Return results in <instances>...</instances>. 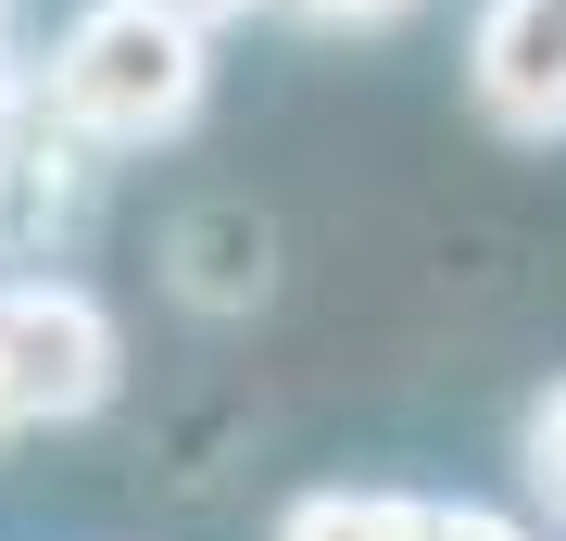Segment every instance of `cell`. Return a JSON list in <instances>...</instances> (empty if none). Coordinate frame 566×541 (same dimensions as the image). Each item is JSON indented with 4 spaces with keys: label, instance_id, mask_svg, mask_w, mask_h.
Returning a JSON list of instances; mask_svg holds the SVG:
<instances>
[{
    "label": "cell",
    "instance_id": "1",
    "mask_svg": "<svg viewBox=\"0 0 566 541\" xmlns=\"http://www.w3.org/2000/svg\"><path fill=\"white\" fill-rule=\"evenodd\" d=\"M214 89V39L151 0H88L76 25L51 39V114L76 126L88 152H151L202 114Z\"/></svg>",
    "mask_w": 566,
    "mask_h": 541
},
{
    "label": "cell",
    "instance_id": "2",
    "mask_svg": "<svg viewBox=\"0 0 566 541\" xmlns=\"http://www.w3.org/2000/svg\"><path fill=\"white\" fill-rule=\"evenodd\" d=\"M126 378L102 290L76 278H0V428H76Z\"/></svg>",
    "mask_w": 566,
    "mask_h": 541
},
{
    "label": "cell",
    "instance_id": "3",
    "mask_svg": "<svg viewBox=\"0 0 566 541\" xmlns=\"http://www.w3.org/2000/svg\"><path fill=\"white\" fill-rule=\"evenodd\" d=\"M465 89L504 139H566V0H479Z\"/></svg>",
    "mask_w": 566,
    "mask_h": 541
},
{
    "label": "cell",
    "instance_id": "4",
    "mask_svg": "<svg viewBox=\"0 0 566 541\" xmlns=\"http://www.w3.org/2000/svg\"><path fill=\"white\" fill-rule=\"evenodd\" d=\"M277 541H416V491H303Z\"/></svg>",
    "mask_w": 566,
    "mask_h": 541
},
{
    "label": "cell",
    "instance_id": "5",
    "mask_svg": "<svg viewBox=\"0 0 566 541\" xmlns=\"http://www.w3.org/2000/svg\"><path fill=\"white\" fill-rule=\"evenodd\" d=\"M516 479H528V503H542V529H566V378L528 391V416H516Z\"/></svg>",
    "mask_w": 566,
    "mask_h": 541
},
{
    "label": "cell",
    "instance_id": "6",
    "mask_svg": "<svg viewBox=\"0 0 566 541\" xmlns=\"http://www.w3.org/2000/svg\"><path fill=\"white\" fill-rule=\"evenodd\" d=\"M416 541H528V517H504V503H416Z\"/></svg>",
    "mask_w": 566,
    "mask_h": 541
},
{
    "label": "cell",
    "instance_id": "7",
    "mask_svg": "<svg viewBox=\"0 0 566 541\" xmlns=\"http://www.w3.org/2000/svg\"><path fill=\"white\" fill-rule=\"evenodd\" d=\"M303 25H353V39H378V25H403L416 0H290Z\"/></svg>",
    "mask_w": 566,
    "mask_h": 541
},
{
    "label": "cell",
    "instance_id": "8",
    "mask_svg": "<svg viewBox=\"0 0 566 541\" xmlns=\"http://www.w3.org/2000/svg\"><path fill=\"white\" fill-rule=\"evenodd\" d=\"M151 13H177V25H202V39H214V25H240V13H264V0H151Z\"/></svg>",
    "mask_w": 566,
    "mask_h": 541
},
{
    "label": "cell",
    "instance_id": "9",
    "mask_svg": "<svg viewBox=\"0 0 566 541\" xmlns=\"http://www.w3.org/2000/svg\"><path fill=\"white\" fill-rule=\"evenodd\" d=\"M0 114H13V51H0Z\"/></svg>",
    "mask_w": 566,
    "mask_h": 541
}]
</instances>
